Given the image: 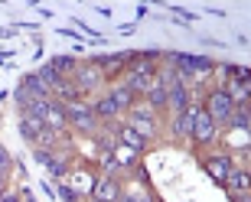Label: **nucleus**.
I'll list each match as a JSON object with an SVG mask.
<instances>
[{
  "instance_id": "f257e3e1",
  "label": "nucleus",
  "mask_w": 251,
  "mask_h": 202,
  "mask_svg": "<svg viewBox=\"0 0 251 202\" xmlns=\"http://www.w3.org/2000/svg\"><path fill=\"white\" fill-rule=\"evenodd\" d=\"M29 118H36L43 127L49 130H56V134H62L69 124H65V104L56 98H46V101H29V108H26Z\"/></svg>"
},
{
  "instance_id": "f03ea898",
  "label": "nucleus",
  "mask_w": 251,
  "mask_h": 202,
  "mask_svg": "<svg viewBox=\"0 0 251 202\" xmlns=\"http://www.w3.org/2000/svg\"><path fill=\"white\" fill-rule=\"evenodd\" d=\"M130 127L150 144V140L160 134V114L153 108H147V104H140V101H137V104L130 108Z\"/></svg>"
},
{
  "instance_id": "7ed1b4c3",
  "label": "nucleus",
  "mask_w": 251,
  "mask_h": 202,
  "mask_svg": "<svg viewBox=\"0 0 251 202\" xmlns=\"http://www.w3.org/2000/svg\"><path fill=\"white\" fill-rule=\"evenodd\" d=\"M65 124L75 130H82V134H92L101 121L95 118V111L88 101H72V104H65Z\"/></svg>"
},
{
  "instance_id": "20e7f679",
  "label": "nucleus",
  "mask_w": 251,
  "mask_h": 202,
  "mask_svg": "<svg viewBox=\"0 0 251 202\" xmlns=\"http://www.w3.org/2000/svg\"><path fill=\"white\" fill-rule=\"evenodd\" d=\"M202 111L215 121V124H225V121H228V114L235 111V104L228 101V95H225L222 88H212V92L202 98Z\"/></svg>"
},
{
  "instance_id": "39448f33",
  "label": "nucleus",
  "mask_w": 251,
  "mask_h": 202,
  "mask_svg": "<svg viewBox=\"0 0 251 202\" xmlns=\"http://www.w3.org/2000/svg\"><path fill=\"white\" fill-rule=\"evenodd\" d=\"M104 82V72L98 69L95 62H82V65H75V72H72V85L78 88L82 95H88V92H95L98 85Z\"/></svg>"
},
{
  "instance_id": "423d86ee",
  "label": "nucleus",
  "mask_w": 251,
  "mask_h": 202,
  "mask_svg": "<svg viewBox=\"0 0 251 202\" xmlns=\"http://www.w3.org/2000/svg\"><path fill=\"white\" fill-rule=\"evenodd\" d=\"M88 196H92V202H114L118 196H121V183H118V176L98 173V176L92 179V189H88Z\"/></svg>"
},
{
  "instance_id": "0eeeda50",
  "label": "nucleus",
  "mask_w": 251,
  "mask_h": 202,
  "mask_svg": "<svg viewBox=\"0 0 251 202\" xmlns=\"http://www.w3.org/2000/svg\"><path fill=\"white\" fill-rule=\"evenodd\" d=\"M137 52H111V55H95L92 62L104 72V78H118L121 72H127V65L134 62Z\"/></svg>"
},
{
  "instance_id": "6e6552de",
  "label": "nucleus",
  "mask_w": 251,
  "mask_h": 202,
  "mask_svg": "<svg viewBox=\"0 0 251 202\" xmlns=\"http://www.w3.org/2000/svg\"><path fill=\"white\" fill-rule=\"evenodd\" d=\"M189 137H193L199 147H205V144H212V140L219 137V124H215L205 111H199V114H196V121H193V134H189Z\"/></svg>"
},
{
  "instance_id": "1a4fd4ad",
  "label": "nucleus",
  "mask_w": 251,
  "mask_h": 202,
  "mask_svg": "<svg viewBox=\"0 0 251 202\" xmlns=\"http://www.w3.org/2000/svg\"><path fill=\"white\" fill-rule=\"evenodd\" d=\"M20 88H23V92H26L33 101H46V98H52V92H49V85L43 82V78H39L36 72H29L26 78L20 82Z\"/></svg>"
},
{
  "instance_id": "9d476101",
  "label": "nucleus",
  "mask_w": 251,
  "mask_h": 202,
  "mask_svg": "<svg viewBox=\"0 0 251 202\" xmlns=\"http://www.w3.org/2000/svg\"><path fill=\"white\" fill-rule=\"evenodd\" d=\"M232 156H225V153H219V156H209V160H205V173L212 176L215 183L222 186L225 183V176H228V170H232Z\"/></svg>"
},
{
  "instance_id": "9b49d317",
  "label": "nucleus",
  "mask_w": 251,
  "mask_h": 202,
  "mask_svg": "<svg viewBox=\"0 0 251 202\" xmlns=\"http://www.w3.org/2000/svg\"><path fill=\"white\" fill-rule=\"evenodd\" d=\"M92 179H95V176L85 173V170H69V173H65V179H62V186H69L75 196H82V193H88V189H92Z\"/></svg>"
},
{
  "instance_id": "f8f14e48",
  "label": "nucleus",
  "mask_w": 251,
  "mask_h": 202,
  "mask_svg": "<svg viewBox=\"0 0 251 202\" xmlns=\"http://www.w3.org/2000/svg\"><path fill=\"white\" fill-rule=\"evenodd\" d=\"M108 98L114 101V108H118V114H121V111H130L134 104H137V95L130 92V88H127L124 82H121V85H114L111 92H108Z\"/></svg>"
},
{
  "instance_id": "ddd939ff",
  "label": "nucleus",
  "mask_w": 251,
  "mask_h": 202,
  "mask_svg": "<svg viewBox=\"0 0 251 202\" xmlns=\"http://www.w3.org/2000/svg\"><path fill=\"white\" fill-rule=\"evenodd\" d=\"M189 88L186 85H170L167 88V108H173V114H179V111H186V104H189Z\"/></svg>"
},
{
  "instance_id": "4468645a",
  "label": "nucleus",
  "mask_w": 251,
  "mask_h": 202,
  "mask_svg": "<svg viewBox=\"0 0 251 202\" xmlns=\"http://www.w3.org/2000/svg\"><path fill=\"white\" fill-rule=\"evenodd\" d=\"M111 160H114V170H134L137 160H140V153L130 150V147H124V144H118V147L111 150Z\"/></svg>"
},
{
  "instance_id": "2eb2a0df",
  "label": "nucleus",
  "mask_w": 251,
  "mask_h": 202,
  "mask_svg": "<svg viewBox=\"0 0 251 202\" xmlns=\"http://www.w3.org/2000/svg\"><path fill=\"white\" fill-rule=\"evenodd\" d=\"M225 189H228V193L232 196H238V193H248V170H238V166H232V170H228V176H225Z\"/></svg>"
},
{
  "instance_id": "dca6fc26",
  "label": "nucleus",
  "mask_w": 251,
  "mask_h": 202,
  "mask_svg": "<svg viewBox=\"0 0 251 202\" xmlns=\"http://www.w3.org/2000/svg\"><path fill=\"white\" fill-rule=\"evenodd\" d=\"M118 144H124V147H130V150H137V153H140L144 147H147V140L140 137V134H137L134 127H130V124H124V127L118 130Z\"/></svg>"
},
{
  "instance_id": "f3484780",
  "label": "nucleus",
  "mask_w": 251,
  "mask_h": 202,
  "mask_svg": "<svg viewBox=\"0 0 251 202\" xmlns=\"http://www.w3.org/2000/svg\"><path fill=\"white\" fill-rule=\"evenodd\" d=\"M114 202H157V199H153V193H150L147 186L137 183V189H134V186H130V189H124V186H121V196H118Z\"/></svg>"
},
{
  "instance_id": "a211bd4d",
  "label": "nucleus",
  "mask_w": 251,
  "mask_h": 202,
  "mask_svg": "<svg viewBox=\"0 0 251 202\" xmlns=\"http://www.w3.org/2000/svg\"><path fill=\"white\" fill-rule=\"evenodd\" d=\"M248 124H251V108H248V104L235 108L232 114H228V121H225V127H228V130H248Z\"/></svg>"
},
{
  "instance_id": "6ab92c4d",
  "label": "nucleus",
  "mask_w": 251,
  "mask_h": 202,
  "mask_svg": "<svg viewBox=\"0 0 251 202\" xmlns=\"http://www.w3.org/2000/svg\"><path fill=\"white\" fill-rule=\"evenodd\" d=\"M39 134H43V124H39L36 118H29V114H23V118H20V137L29 140V144H36Z\"/></svg>"
},
{
  "instance_id": "aec40b11",
  "label": "nucleus",
  "mask_w": 251,
  "mask_h": 202,
  "mask_svg": "<svg viewBox=\"0 0 251 202\" xmlns=\"http://www.w3.org/2000/svg\"><path fill=\"white\" fill-rule=\"evenodd\" d=\"M144 98H147V101H144V104H147V108H153V111H157V114H160V111H167V88H163V85H153V88H150V92L147 95H144Z\"/></svg>"
},
{
  "instance_id": "412c9836",
  "label": "nucleus",
  "mask_w": 251,
  "mask_h": 202,
  "mask_svg": "<svg viewBox=\"0 0 251 202\" xmlns=\"http://www.w3.org/2000/svg\"><path fill=\"white\" fill-rule=\"evenodd\" d=\"M49 65H52L59 75H69V78H72V72H75V65H78V59H72V55H52V59H49Z\"/></svg>"
},
{
  "instance_id": "4be33fe9",
  "label": "nucleus",
  "mask_w": 251,
  "mask_h": 202,
  "mask_svg": "<svg viewBox=\"0 0 251 202\" xmlns=\"http://www.w3.org/2000/svg\"><path fill=\"white\" fill-rule=\"evenodd\" d=\"M92 111H95V118H98V121H108V118H114V114H118V108H114V101L108 98V95L95 101V104H92Z\"/></svg>"
},
{
  "instance_id": "5701e85b",
  "label": "nucleus",
  "mask_w": 251,
  "mask_h": 202,
  "mask_svg": "<svg viewBox=\"0 0 251 202\" xmlns=\"http://www.w3.org/2000/svg\"><path fill=\"white\" fill-rule=\"evenodd\" d=\"M36 75H39V78H43V82L49 85V92H56V88H59V82H62V75H59V72H56V69H52L49 62L43 65V69H39Z\"/></svg>"
},
{
  "instance_id": "b1692460",
  "label": "nucleus",
  "mask_w": 251,
  "mask_h": 202,
  "mask_svg": "<svg viewBox=\"0 0 251 202\" xmlns=\"http://www.w3.org/2000/svg\"><path fill=\"white\" fill-rule=\"evenodd\" d=\"M10 166H13V160H10V150L3 147V144H0V170H3V173H7Z\"/></svg>"
},
{
  "instance_id": "393cba45",
  "label": "nucleus",
  "mask_w": 251,
  "mask_h": 202,
  "mask_svg": "<svg viewBox=\"0 0 251 202\" xmlns=\"http://www.w3.org/2000/svg\"><path fill=\"white\" fill-rule=\"evenodd\" d=\"M59 193H62V199H65V202H78V196H75L69 186H59Z\"/></svg>"
},
{
  "instance_id": "a878e982",
  "label": "nucleus",
  "mask_w": 251,
  "mask_h": 202,
  "mask_svg": "<svg viewBox=\"0 0 251 202\" xmlns=\"http://www.w3.org/2000/svg\"><path fill=\"white\" fill-rule=\"evenodd\" d=\"M0 202H23V199H20V193H10V189H7V193L0 196Z\"/></svg>"
},
{
  "instance_id": "bb28decb",
  "label": "nucleus",
  "mask_w": 251,
  "mask_h": 202,
  "mask_svg": "<svg viewBox=\"0 0 251 202\" xmlns=\"http://www.w3.org/2000/svg\"><path fill=\"white\" fill-rule=\"evenodd\" d=\"M7 193V173H3V170H0V196Z\"/></svg>"
},
{
  "instance_id": "cd10ccee",
  "label": "nucleus",
  "mask_w": 251,
  "mask_h": 202,
  "mask_svg": "<svg viewBox=\"0 0 251 202\" xmlns=\"http://www.w3.org/2000/svg\"><path fill=\"white\" fill-rule=\"evenodd\" d=\"M235 202H251V199H248V193H238V196H235Z\"/></svg>"
},
{
  "instance_id": "c85d7f7f",
  "label": "nucleus",
  "mask_w": 251,
  "mask_h": 202,
  "mask_svg": "<svg viewBox=\"0 0 251 202\" xmlns=\"http://www.w3.org/2000/svg\"><path fill=\"white\" fill-rule=\"evenodd\" d=\"M23 202H33V199H23Z\"/></svg>"
}]
</instances>
